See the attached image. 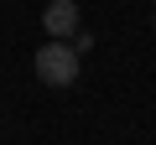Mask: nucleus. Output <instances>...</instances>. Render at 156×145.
I'll return each instance as SVG.
<instances>
[{"mask_svg":"<svg viewBox=\"0 0 156 145\" xmlns=\"http://www.w3.org/2000/svg\"><path fill=\"white\" fill-rule=\"evenodd\" d=\"M151 5H156V0H151Z\"/></svg>","mask_w":156,"mask_h":145,"instance_id":"3","label":"nucleus"},{"mask_svg":"<svg viewBox=\"0 0 156 145\" xmlns=\"http://www.w3.org/2000/svg\"><path fill=\"white\" fill-rule=\"evenodd\" d=\"M42 26H47V36H57V42L78 36V5H73V0H52V5L42 11Z\"/></svg>","mask_w":156,"mask_h":145,"instance_id":"2","label":"nucleus"},{"mask_svg":"<svg viewBox=\"0 0 156 145\" xmlns=\"http://www.w3.org/2000/svg\"><path fill=\"white\" fill-rule=\"evenodd\" d=\"M37 78H42L47 88H68V83L78 78V47L52 36V42L37 52Z\"/></svg>","mask_w":156,"mask_h":145,"instance_id":"1","label":"nucleus"}]
</instances>
